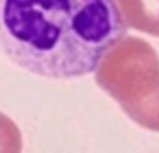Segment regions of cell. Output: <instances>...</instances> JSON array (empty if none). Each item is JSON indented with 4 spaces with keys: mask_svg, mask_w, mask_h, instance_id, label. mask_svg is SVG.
<instances>
[{
    "mask_svg": "<svg viewBox=\"0 0 159 153\" xmlns=\"http://www.w3.org/2000/svg\"><path fill=\"white\" fill-rule=\"evenodd\" d=\"M126 33L115 0H0V46L15 65L43 77L94 72Z\"/></svg>",
    "mask_w": 159,
    "mask_h": 153,
    "instance_id": "1",
    "label": "cell"
},
{
    "mask_svg": "<svg viewBox=\"0 0 159 153\" xmlns=\"http://www.w3.org/2000/svg\"><path fill=\"white\" fill-rule=\"evenodd\" d=\"M94 77L135 124L159 131V57L152 44L122 35L98 59Z\"/></svg>",
    "mask_w": 159,
    "mask_h": 153,
    "instance_id": "2",
    "label": "cell"
},
{
    "mask_svg": "<svg viewBox=\"0 0 159 153\" xmlns=\"http://www.w3.org/2000/svg\"><path fill=\"white\" fill-rule=\"evenodd\" d=\"M128 30L159 37V0H115Z\"/></svg>",
    "mask_w": 159,
    "mask_h": 153,
    "instance_id": "3",
    "label": "cell"
},
{
    "mask_svg": "<svg viewBox=\"0 0 159 153\" xmlns=\"http://www.w3.org/2000/svg\"><path fill=\"white\" fill-rule=\"evenodd\" d=\"M0 153H22V135L9 116L0 113Z\"/></svg>",
    "mask_w": 159,
    "mask_h": 153,
    "instance_id": "4",
    "label": "cell"
}]
</instances>
